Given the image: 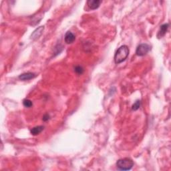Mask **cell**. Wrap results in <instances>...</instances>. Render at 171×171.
Masks as SVG:
<instances>
[{"instance_id":"obj_11","label":"cell","mask_w":171,"mask_h":171,"mask_svg":"<svg viewBox=\"0 0 171 171\" xmlns=\"http://www.w3.org/2000/svg\"><path fill=\"white\" fill-rule=\"evenodd\" d=\"M23 106L26 108H31L33 106V103L31 100L29 99H24L23 100Z\"/></svg>"},{"instance_id":"obj_7","label":"cell","mask_w":171,"mask_h":171,"mask_svg":"<svg viewBox=\"0 0 171 171\" xmlns=\"http://www.w3.org/2000/svg\"><path fill=\"white\" fill-rule=\"evenodd\" d=\"M168 27H169V24L168 23H165V24H163L161 25L157 34L158 38H161V37H163L165 36L168 29Z\"/></svg>"},{"instance_id":"obj_10","label":"cell","mask_w":171,"mask_h":171,"mask_svg":"<svg viewBox=\"0 0 171 171\" xmlns=\"http://www.w3.org/2000/svg\"><path fill=\"white\" fill-rule=\"evenodd\" d=\"M140 106H141V102H140V100H137L134 104L132 105V110H134V111L137 110H139L140 108Z\"/></svg>"},{"instance_id":"obj_4","label":"cell","mask_w":171,"mask_h":171,"mask_svg":"<svg viewBox=\"0 0 171 171\" xmlns=\"http://www.w3.org/2000/svg\"><path fill=\"white\" fill-rule=\"evenodd\" d=\"M44 30V26H39V27H37V29L35 30L32 34L31 39H34V40H36V39H38L39 37L42 36V34H43Z\"/></svg>"},{"instance_id":"obj_9","label":"cell","mask_w":171,"mask_h":171,"mask_svg":"<svg viewBox=\"0 0 171 171\" xmlns=\"http://www.w3.org/2000/svg\"><path fill=\"white\" fill-rule=\"evenodd\" d=\"M44 126H37L36 127H34L31 130V134L34 136H36L37 134H40V133L44 130Z\"/></svg>"},{"instance_id":"obj_13","label":"cell","mask_w":171,"mask_h":171,"mask_svg":"<svg viewBox=\"0 0 171 171\" xmlns=\"http://www.w3.org/2000/svg\"><path fill=\"white\" fill-rule=\"evenodd\" d=\"M49 119H50V115H49V114H46L45 115L43 116L42 120H43V121H44V122H46V121H48Z\"/></svg>"},{"instance_id":"obj_6","label":"cell","mask_w":171,"mask_h":171,"mask_svg":"<svg viewBox=\"0 0 171 171\" xmlns=\"http://www.w3.org/2000/svg\"><path fill=\"white\" fill-rule=\"evenodd\" d=\"M101 4V1L100 0H89L87 1V4L89 8L92 10L96 9L99 8Z\"/></svg>"},{"instance_id":"obj_5","label":"cell","mask_w":171,"mask_h":171,"mask_svg":"<svg viewBox=\"0 0 171 171\" xmlns=\"http://www.w3.org/2000/svg\"><path fill=\"white\" fill-rule=\"evenodd\" d=\"M36 76V74L33 73V72H25V73L20 75L19 76V79L22 81H26L34 78Z\"/></svg>"},{"instance_id":"obj_2","label":"cell","mask_w":171,"mask_h":171,"mask_svg":"<svg viewBox=\"0 0 171 171\" xmlns=\"http://www.w3.org/2000/svg\"><path fill=\"white\" fill-rule=\"evenodd\" d=\"M134 166V162L129 158H125L120 159L117 161L116 167L120 170H129L132 169Z\"/></svg>"},{"instance_id":"obj_1","label":"cell","mask_w":171,"mask_h":171,"mask_svg":"<svg viewBox=\"0 0 171 171\" xmlns=\"http://www.w3.org/2000/svg\"><path fill=\"white\" fill-rule=\"evenodd\" d=\"M129 48L126 45H123L120 46L117 51H116L115 55H114V62L116 64H119L120 63L125 62L129 55Z\"/></svg>"},{"instance_id":"obj_8","label":"cell","mask_w":171,"mask_h":171,"mask_svg":"<svg viewBox=\"0 0 171 171\" xmlns=\"http://www.w3.org/2000/svg\"><path fill=\"white\" fill-rule=\"evenodd\" d=\"M76 39V37H75L74 35L72 34L71 32H67L65 34L64 37V40L65 42L68 44H72Z\"/></svg>"},{"instance_id":"obj_12","label":"cell","mask_w":171,"mask_h":171,"mask_svg":"<svg viewBox=\"0 0 171 171\" xmlns=\"http://www.w3.org/2000/svg\"><path fill=\"white\" fill-rule=\"evenodd\" d=\"M74 71L78 75H81L84 73V68L80 65H77L74 68Z\"/></svg>"},{"instance_id":"obj_3","label":"cell","mask_w":171,"mask_h":171,"mask_svg":"<svg viewBox=\"0 0 171 171\" xmlns=\"http://www.w3.org/2000/svg\"><path fill=\"white\" fill-rule=\"evenodd\" d=\"M151 50V46L147 44H141L137 47L136 53L139 56H144L148 53Z\"/></svg>"}]
</instances>
